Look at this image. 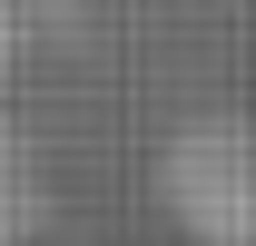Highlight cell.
Wrapping results in <instances>:
<instances>
[{
  "instance_id": "6da1fadb",
  "label": "cell",
  "mask_w": 256,
  "mask_h": 246,
  "mask_svg": "<svg viewBox=\"0 0 256 246\" xmlns=\"http://www.w3.org/2000/svg\"><path fill=\"white\" fill-rule=\"evenodd\" d=\"M168 187H178L188 226H207L217 246H256V128H236V118L188 128L168 158Z\"/></svg>"
},
{
  "instance_id": "7a4b0ae2",
  "label": "cell",
  "mask_w": 256,
  "mask_h": 246,
  "mask_svg": "<svg viewBox=\"0 0 256 246\" xmlns=\"http://www.w3.org/2000/svg\"><path fill=\"white\" fill-rule=\"evenodd\" d=\"M30 216H40V168H30V148L0 128V246H20Z\"/></svg>"
}]
</instances>
